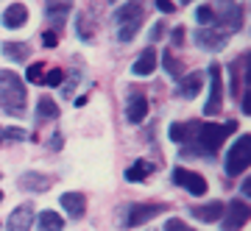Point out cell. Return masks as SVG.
Segmentation results:
<instances>
[{"label":"cell","instance_id":"6da1fadb","mask_svg":"<svg viewBox=\"0 0 251 231\" xmlns=\"http://www.w3.org/2000/svg\"><path fill=\"white\" fill-rule=\"evenodd\" d=\"M232 131H237V120H229V123L218 125V123H198L196 134L190 137L187 148L181 153L187 156H215L218 148L224 145V139Z\"/></svg>","mask_w":251,"mask_h":231},{"label":"cell","instance_id":"7a4b0ae2","mask_svg":"<svg viewBox=\"0 0 251 231\" xmlns=\"http://www.w3.org/2000/svg\"><path fill=\"white\" fill-rule=\"evenodd\" d=\"M25 84L14 70H0V109L11 117H23L25 115Z\"/></svg>","mask_w":251,"mask_h":231},{"label":"cell","instance_id":"3957f363","mask_svg":"<svg viewBox=\"0 0 251 231\" xmlns=\"http://www.w3.org/2000/svg\"><path fill=\"white\" fill-rule=\"evenodd\" d=\"M145 20V0H126L123 6L115 11V23H117V39L120 42H131L140 31Z\"/></svg>","mask_w":251,"mask_h":231},{"label":"cell","instance_id":"277c9868","mask_svg":"<svg viewBox=\"0 0 251 231\" xmlns=\"http://www.w3.org/2000/svg\"><path fill=\"white\" fill-rule=\"evenodd\" d=\"M251 164V134H243V137H237V142H232V148H229V153H226V162H224V170L226 176H240V173H246Z\"/></svg>","mask_w":251,"mask_h":231},{"label":"cell","instance_id":"5b68a950","mask_svg":"<svg viewBox=\"0 0 251 231\" xmlns=\"http://www.w3.org/2000/svg\"><path fill=\"white\" fill-rule=\"evenodd\" d=\"M168 206H162V204H131V206H126L123 212V229H137V226H145L148 220H153V217H159L162 212H165Z\"/></svg>","mask_w":251,"mask_h":231},{"label":"cell","instance_id":"8992f818","mask_svg":"<svg viewBox=\"0 0 251 231\" xmlns=\"http://www.w3.org/2000/svg\"><path fill=\"white\" fill-rule=\"evenodd\" d=\"M224 109V78H221V64H209V98L204 103V115L215 117Z\"/></svg>","mask_w":251,"mask_h":231},{"label":"cell","instance_id":"52a82bcc","mask_svg":"<svg viewBox=\"0 0 251 231\" xmlns=\"http://www.w3.org/2000/svg\"><path fill=\"white\" fill-rule=\"evenodd\" d=\"M224 212H226V214H221V217H224L221 229H224V231H240L243 226L249 223V217H251V209L243 204L240 198L229 201V206H224Z\"/></svg>","mask_w":251,"mask_h":231},{"label":"cell","instance_id":"ba28073f","mask_svg":"<svg viewBox=\"0 0 251 231\" xmlns=\"http://www.w3.org/2000/svg\"><path fill=\"white\" fill-rule=\"evenodd\" d=\"M173 184L181 189H187L190 195H206V178L196 170L187 167H176L173 170Z\"/></svg>","mask_w":251,"mask_h":231},{"label":"cell","instance_id":"9c48e42d","mask_svg":"<svg viewBox=\"0 0 251 231\" xmlns=\"http://www.w3.org/2000/svg\"><path fill=\"white\" fill-rule=\"evenodd\" d=\"M193 39L201 50H221L229 42V31L226 28H201V31H196Z\"/></svg>","mask_w":251,"mask_h":231},{"label":"cell","instance_id":"30bf717a","mask_svg":"<svg viewBox=\"0 0 251 231\" xmlns=\"http://www.w3.org/2000/svg\"><path fill=\"white\" fill-rule=\"evenodd\" d=\"M31 223H34V206L23 204V206H17V209L9 214V220H6V231H28V229H31Z\"/></svg>","mask_w":251,"mask_h":231},{"label":"cell","instance_id":"8fae6325","mask_svg":"<svg viewBox=\"0 0 251 231\" xmlns=\"http://www.w3.org/2000/svg\"><path fill=\"white\" fill-rule=\"evenodd\" d=\"M59 204H62V209L70 214L73 220H81L84 212H87V198L81 195V192H64V195L59 198Z\"/></svg>","mask_w":251,"mask_h":231},{"label":"cell","instance_id":"7c38bea8","mask_svg":"<svg viewBox=\"0 0 251 231\" xmlns=\"http://www.w3.org/2000/svg\"><path fill=\"white\" fill-rule=\"evenodd\" d=\"M190 214L201 223H215L224 214V204L221 201H209V204H201V206H190Z\"/></svg>","mask_w":251,"mask_h":231},{"label":"cell","instance_id":"4fadbf2b","mask_svg":"<svg viewBox=\"0 0 251 231\" xmlns=\"http://www.w3.org/2000/svg\"><path fill=\"white\" fill-rule=\"evenodd\" d=\"M73 9V0H48V20L53 23V28L59 31V28L64 25V20H67V14H70Z\"/></svg>","mask_w":251,"mask_h":231},{"label":"cell","instance_id":"5bb4252c","mask_svg":"<svg viewBox=\"0 0 251 231\" xmlns=\"http://www.w3.org/2000/svg\"><path fill=\"white\" fill-rule=\"evenodd\" d=\"M201 87H204V72H190V75H184L181 78V84H179V98H184V100H193L201 92Z\"/></svg>","mask_w":251,"mask_h":231},{"label":"cell","instance_id":"9a60e30c","mask_svg":"<svg viewBox=\"0 0 251 231\" xmlns=\"http://www.w3.org/2000/svg\"><path fill=\"white\" fill-rule=\"evenodd\" d=\"M156 62H159V59H156V50H153V47H145L143 53H140V59L134 62L131 72L140 75V78H145V75H151V72L156 70Z\"/></svg>","mask_w":251,"mask_h":231},{"label":"cell","instance_id":"2e32d148","mask_svg":"<svg viewBox=\"0 0 251 231\" xmlns=\"http://www.w3.org/2000/svg\"><path fill=\"white\" fill-rule=\"evenodd\" d=\"M28 23V9L23 3H11L9 9L3 11V25L6 28H23Z\"/></svg>","mask_w":251,"mask_h":231},{"label":"cell","instance_id":"e0dca14e","mask_svg":"<svg viewBox=\"0 0 251 231\" xmlns=\"http://www.w3.org/2000/svg\"><path fill=\"white\" fill-rule=\"evenodd\" d=\"M145 117H148V98L143 95H134V98L128 100V109H126V120L128 123H143Z\"/></svg>","mask_w":251,"mask_h":231},{"label":"cell","instance_id":"ac0fdd59","mask_svg":"<svg viewBox=\"0 0 251 231\" xmlns=\"http://www.w3.org/2000/svg\"><path fill=\"white\" fill-rule=\"evenodd\" d=\"M23 189H34V192H45L48 187H50V178L42 176V173H34V170H28V173H23L17 181Z\"/></svg>","mask_w":251,"mask_h":231},{"label":"cell","instance_id":"d6986e66","mask_svg":"<svg viewBox=\"0 0 251 231\" xmlns=\"http://www.w3.org/2000/svg\"><path fill=\"white\" fill-rule=\"evenodd\" d=\"M56 117H59V106H56L53 98L36 100V123H48V120H56Z\"/></svg>","mask_w":251,"mask_h":231},{"label":"cell","instance_id":"ffe728a7","mask_svg":"<svg viewBox=\"0 0 251 231\" xmlns=\"http://www.w3.org/2000/svg\"><path fill=\"white\" fill-rule=\"evenodd\" d=\"M196 128H198V123H173L171 128H168V134H171L173 142L187 145V142H190V137L196 134Z\"/></svg>","mask_w":251,"mask_h":231},{"label":"cell","instance_id":"44dd1931","mask_svg":"<svg viewBox=\"0 0 251 231\" xmlns=\"http://www.w3.org/2000/svg\"><path fill=\"white\" fill-rule=\"evenodd\" d=\"M62 229H64V220L56 212H42L39 220H36V231H62Z\"/></svg>","mask_w":251,"mask_h":231},{"label":"cell","instance_id":"7402d4cb","mask_svg":"<svg viewBox=\"0 0 251 231\" xmlns=\"http://www.w3.org/2000/svg\"><path fill=\"white\" fill-rule=\"evenodd\" d=\"M3 53L9 56L11 62H28L31 47H28L25 42H6V45H3Z\"/></svg>","mask_w":251,"mask_h":231},{"label":"cell","instance_id":"603a6c76","mask_svg":"<svg viewBox=\"0 0 251 231\" xmlns=\"http://www.w3.org/2000/svg\"><path fill=\"white\" fill-rule=\"evenodd\" d=\"M151 173H153V164H151V162H134L131 167L126 170V181H145Z\"/></svg>","mask_w":251,"mask_h":231},{"label":"cell","instance_id":"cb8c5ba5","mask_svg":"<svg viewBox=\"0 0 251 231\" xmlns=\"http://www.w3.org/2000/svg\"><path fill=\"white\" fill-rule=\"evenodd\" d=\"M196 20L201 23V25H218V11H215V6H198Z\"/></svg>","mask_w":251,"mask_h":231},{"label":"cell","instance_id":"d4e9b609","mask_svg":"<svg viewBox=\"0 0 251 231\" xmlns=\"http://www.w3.org/2000/svg\"><path fill=\"white\" fill-rule=\"evenodd\" d=\"M162 64H165V70L171 72V75H173L176 81H181V78H184V67H181V64L176 62V59H173L171 53H162Z\"/></svg>","mask_w":251,"mask_h":231},{"label":"cell","instance_id":"484cf974","mask_svg":"<svg viewBox=\"0 0 251 231\" xmlns=\"http://www.w3.org/2000/svg\"><path fill=\"white\" fill-rule=\"evenodd\" d=\"M62 81H64V70L53 67V70L45 72V78L39 81V84H45V87H62Z\"/></svg>","mask_w":251,"mask_h":231},{"label":"cell","instance_id":"4316f807","mask_svg":"<svg viewBox=\"0 0 251 231\" xmlns=\"http://www.w3.org/2000/svg\"><path fill=\"white\" fill-rule=\"evenodd\" d=\"M243 62H246V56H243V59H237V62L232 64V67H229V70H232V95H240V67H243Z\"/></svg>","mask_w":251,"mask_h":231},{"label":"cell","instance_id":"83f0119b","mask_svg":"<svg viewBox=\"0 0 251 231\" xmlns=\"http://www.w3.org/2000/svg\"><path fill=\"white\" fill-rule=\"evenodd\" d=\"M165 231H193V229L184 220H179V217H171V220L165 223Z\"/></svg>","mask_w":251,"mask_h":231},{"label":"cell","instance_id":"f1b7e54d","mask_svg":"<svg viewBox=\"0 0 251 231\" xmlns=\"http://www.w3.org/2000/svg\"><path fill=\"white\" fill-rule=\"evenodd\" d=\"M42 70H45V67L39 62L31 64V67H28V81H31V84H39V81H42Z\"/></svg>","mask_w":251,"mask_h":231},{"label":"cell","instance_id":"f546056e","mask_svg":"<svg viewBox=\"0 0 251 231\" xmlns=\"http://www.w3.org/2000/svg\"><path fill=\"white\" fill-rule=\"evenodd\" d=\"M3 139H28V131H23V128H3Z\"/></svg>","mask_w":251,"mask_h":231},{"label":"cell","instance_id":"4dcf8cb0","mask_svg":"<svg viewBox=\"0 0 251 231\" xmlns=\"http://www.w3.org/2000/svg\"><path fill=\"white\" fill-rule=\"evenodd\" d=\"M156 9H159L162 14H173V11H176V6H173L171 0H156Z\"/></svg>","mask_w":251,"mask_h":231},{"label":"cell","instance_id":"1f68e13d","mask_svg":"<svg viewBox=\"0 0 251 231\" xmlns=\"http://www.w3.org/2000/svg\"><path fill=\"white\" fill-rule=\"evenodd\" d=\"M165 31H168V28H165V23H156V25L151 28V39H153V42H156V39H159V36L165 34Z\"/></svg>","mask_w":251,"mask_h":231},{"label":"cell","instance_id":"d6a6232c","mask_svg":"<svg viewBox=\"0 0 251 231\" xmlns=\"http://www.w3.org/2000/svg\"><path fill=\"white\" fill-rule=\"evenodd\" d=\"M181 42H184V25L173 28V45H181Z\"/></svg>","mask_w":251,"mask_h":231},{"label":"cell","instance_id":"836d02e7","mask_svg":"<svg viewBox=\"0 0 251 231\" xmlns=\"http://www.w3.org/2000/svg\"><path fill=\"white\" fill-rule=\"evenodd\" d=\"M42 42H45V47H53V45H56V42H59V36H56V34H53V31H48V34H45V36H42Z\"/></svg>","mask_w":251,"mask_h":231},{"label":"cell","instance_id":"e575fe53","mask_svg":"<svg viewBox=\"0 0 251 231\" xmlns=\"http://www.w3.org/2000/svg\"><path fill=\"white\" fill-rule=\"evenodd\" d=\"M75 84H78V72H73V78L64 84V95H73V87H75Z\"/></svg>","mask_w":251,"mask_h":231},{"label":"cell","instance_id":"d590c367","mask_svg":"<svg viewBox=\"0 0 251 231\" xmlns=\"http://www.w3.org/2000/svg\"><path fill=\"white\" fill-rule=\"evenodd\" d=\"M243 195H251V178H246V181H243Z\"/></svg>","mask_w":251,"mask_h":231},{"label":"cell","instance_id":"8d00e7d4","mask_svg":"<svg viewBox=\"0 0 251 231\" xmlns=\"http://www.w3.org/2000/svg\"><path fill=\"white\" fill-rule=\"evenodd\" d=\"M62 148V134H53V151H59Z\"/></svg>","mask_w":251,"mask_h":231},{"label":"cell","instance_id":"74e56055","mask_svg":"<svg viewBox=\"0 0 251 231\" xmlns=\"http://www.w3.org/2000/svg\"><path fill=\"white\" fill-rule=\"evenodd\" d=\"M0 201H3V192H0Z\"/></svg>","mask_w":251,"mask_h":231},{"label":"cell","instance_id":"f35d334b","mask_svg":"<svg viewBox=\"0 0 251 231\" xmlns=\"http://www.w3.org/2000/svg\"><path fill=\"white\" fill-rule=\"evenodd\" d=\"M181 3H190V0H181Z\"/></svg>","mask_w":251,"mask_h":231},{"label":"cell","instance_id":"ab89813d","mask_svg":"<svg viewBox=\"0 0 251 231\" xmlns=\"http://www.w3.org/2000/svg\"><path fill=\"white\" fill-rule=\"evenodd\" d=\"M112 3H115V0H112Z\"/></svg>","mask_w":251,"mask_h":231}]
</instances>
